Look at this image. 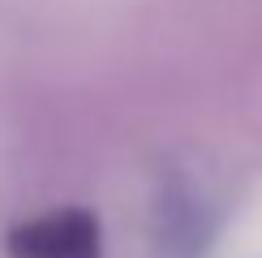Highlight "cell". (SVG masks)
<instances>
[{
    "label": "cell",
    "instance_id": "1",
    "mask_svg": "<svg viewBox=\"0 0 262 258\" xmlns=\"http://www.w3.org/2000/svg\"><path fill=\"white\" fill-rule=\"evenodd\" d=\"M9 258H103V232L91 211L64 207L9 232Z\"/></svg>",
    "mask_w": 262,
    "mask_h": 258
},
{
    "label": "cell",
    "instance_id": "2",
    "mask_svg": "<svg viewBox=\"0 0 262 258\" xmlns=\"http://www.w3.org/2000/svg\"><path fill=\"white\" fill-rule=\"evenodd\" d=\"M155 258H206L211 245V215L202 198H193L185 185H168L155 207Z\"/></svg>",
    "mask_w": 262,
    "mask_h": 258
}]
</instances>
